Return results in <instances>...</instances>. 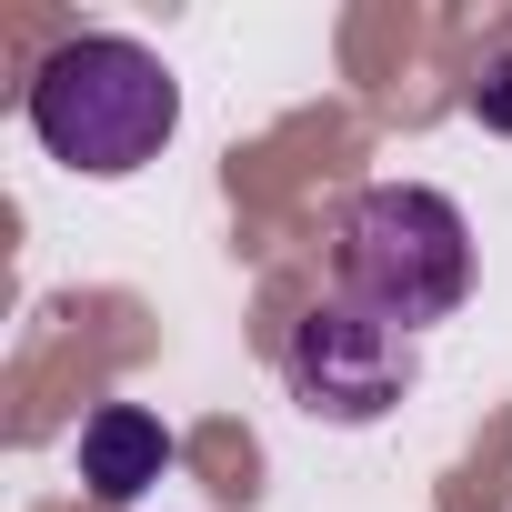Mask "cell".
<instances>
[{"label":"cell","mask_w":512,"mask_h":512,"mask_svg":"<svg viewBox=\"0 0 512 512\" xmlns=\"http://www.w3.org/2000/svg\"><path fill=\"white\" fill-rule=\"evenodd\" d=\"M332 262H342V302H362L422 342L432 322H452L472 302V221L432 181H372V191H352V211L332 231Z\"/></svg>","instance_id":"2"},{"label":"cell","mask_w":512,"mask_h":512,"mask_svg":"<svg viewBox=\"0 0 512 512\" xmlns=\"http://www.w3.org/2000/svg\"><path fill=\"white\" fill-rule=\"evenodd\" d=\"M171 472V432H161V412H141V402H101L91 422H81V482H91V502H141L151 482Z\"/></svg>","instance_id":"4"},{"label":"cell","mask_w":512,"mask_h":512,"mask_svg":"<svg viewBox=\"0 0 512 512\" xmlns=\"http://www.w3.org/2000/svg\"><path fill=\"white\" fill-rule=\"evenodd\" d=\"M181 131V81L161 51L121 41V31H81L31 71V141L81 171V181H131L171 151Z\"/></svg>","instance_id":"1"},{"label":"cell","mask_w":512,"mask_h":512,"mask_svg":"<svg viewBox=\"0 0 512 512\" xmlns=\"http://www.w3.org/2000/svg\"><path fill=\"white\" fill-rule=\"evenodd\" d=\"M282 372H292V392H302L312 422H382V412L412 402V382H422V342L392 332L382 312H362V302L332 292V302H312V312L292 322Z\"/></svg>","instance_id":"3"},{"label":"cell","mask_w":512,"mask_h":512,"mask_svg":"<svg viewBox=\"0 0 512 512\" xmlns=\"http://www.w3.org/2000/svg\"><path fill=\"white\" fill-rule=\"evenodd\" d=\"M472 121L512 141V51H502V61H482V81H472Z\"/></svg>","instance_id":"5"}]
</instances>
